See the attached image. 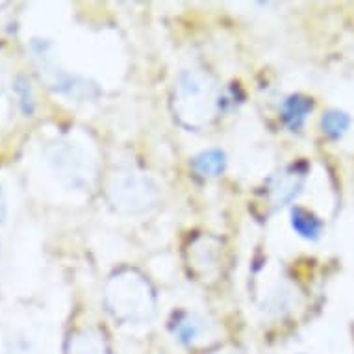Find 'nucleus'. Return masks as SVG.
<instances>
[{
    "instance_id": "obj_1",
    "label": "nucleus",
    "mask_w": 354,
    "mask_h": 354,
    "mask_svg": "<svg viewBox=\"0 0 354 354\" xmlns=\"http://www.w3.org/2000/svg\"><path fill=\"white\" fill-rule=\"evenodd\" d=\"M108 297L111 299V310L115 315L124 317L128 321H143L149 319L152 312L151 295H149V288L143 280L138 277L134 279V288H132V295H124L115 284L113 290L108 291Z\"/></svg>"
},
{
    "instance_id": "obj_2",
    "label": "nucleus",
    "mask_w": 354,
    "mask_h": 354,
    "mask_svg": "<svg viewBox=\"0 0 354 354\" xmlns=\"http://www.w3.org/2000/svg\"><path fill=\"white\" fill-rule=\"evenodd\" d=\"M111 198L121 208L143 209L156 198V192H154V187H151L147 178L128 174V176L115 180L111 187Z\"/></svg>"
},
{
    "instance_id": "obj_3",
    "label": "nucleus",
    "mask_w": 354,
    "mask_h": 354,
    "mask_svg": "<svg viewBox=\"0 0 354 354\" xmlns=\"http://www.w3.org/2000/svg\"><path fill=\"white\" fill-rule=\"evenodd\" d=\"M310 111H312V100L302 95H291L282 104V117L291 130H299L304 127Z\"/></svg>"
},
{
    "instance_id": "obj_4",
    "label": "nucleus",
    "mask_w": 354,
    "mask_h": 354,
    "mask_svg": "<svg viewBox=\"0 0 354 354\" xmlns=\"http://www.w3.org/2000/svg\"><path fill=\"white\" fill-rule=\"evenodd\" d=\"M291 228L301 238L315 241L321 238V232H323V221L308 209L295 208L291 212Z\"/></svg>"
},
{
    "instance_id": "obj_5",
    "label": "nucleus",
    "mask_w": 354,
    "mask_h": 354,
    "mask_svg": "<svg viewBox=\"0 0 354 354\" xmlns=\"http://www.w3.org/2000/svg\"><path fill=\"white\" fill-rule=\"evenodd\" d=\"M173 330L176 339H178L182 345H193V343H197L198 339L204 336L206 326H204V321L201 319V317H197V315L193 314H186L176 321V325H174Z\"/></svg>"
},
{
    "instance_id": "obj_6",
    "label": "nucleus",
    "mask_w": 354,
    "mask_h": 354,
    "mask_svg": "<svg viewBox=\"0 0 354 354\" xmlns=\"http://www.w3.org/2000/svg\"><path fill=\"white\" fill-rule=\"evenodd\" d=\"M225 165H227V158L223 152L215 151V149L201 152L193 160V167L203 176H219L225 171Z\"/></svg>"
},
{
    "instance_id": "obj_7",
    "label": "nucleus",
    "mask_w": 354,
    "mask_h": 354,
    "mask_svg": "<svg viewBox=\"0 0 354 354\" xmlns=\"http://www.w3.org/2000/svg\"><path fill=\"white\" fill-rule=\"evenodd\" d=\"M348 127H351V117L345 111L330 110L326 111L323 119H321V128L330 140H342Z\"/></svg>"
},
{
    "instance_id": "obj_8",
    "label": "nucleus",
    "mask_w": 354,
    "mask_h": 354,
    "mask_svg": "<svg viewBox=\"0 0 354 354\" xmlns=\"http://www.w3.org/2000/svg\"><path fill=\"white\" fill-rule=\"evenodd\" d=\"M71 354H108V348H106L104 339H100V336H97L93 332H84V334L75 337Z\"/></svg>"
},
{
    "instance_id": "obj_9",
    "label": "nucleus",
    "mask_w": 354,
    "mask_h": 354,
    "mask_svg": "<svg viewBox=\"0 0 354 354\" xmlns=\"http://www.w3.org/2000/svg\"><path fill=\"white\" fill-rule=\"evenodd\" d=\"M4 215H6V203H4V195H2V189H0V225L4 221Z\"/></svg>"
}]
</instances>
